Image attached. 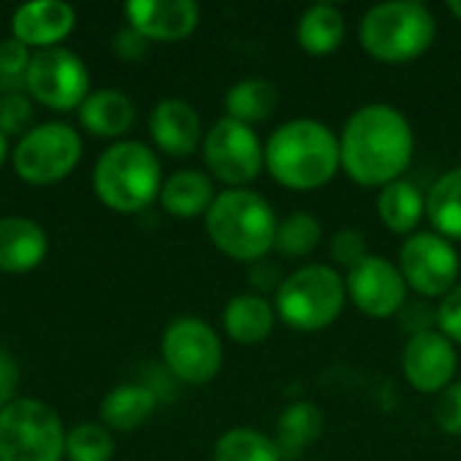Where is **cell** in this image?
Masks as SVG:
<instances>
[{"label":"cell","instance_id":"obj_1","mask_svg":"<svg viewBox=\"0 0 461 461\" xmlns=\"http://www.w3.org/2000/svg\"><path fill=\"white\" fill-rule=\"evenodd\" d=\"M340 170L359 186L384 189L402 178L416 154V135L408 116L389 103L357 108L340 135Z\"/></svg>","mask_w":461,"mask_h":461},{"label":"cell","instance_id":"obj_2","mask_svg":"<svg viewBox=\"0 0 461 461\" xmlns=\"http://www.w3.org/2000/svg\"><path fill=\"white\" fill-rule=\"evenodd\" d=\"M265 167L286 189H321L340 170V140L319 119L284 122L265 143Z\"/></svg>","mask_w":461,"mask_h":461},{"label":"cell","instance_id":"obj_3","mask_svg":"<svg viewBox=\"0 0 461 461\" xmlns=\"http://www.w3.org/2000/svg\"><path fill=\"white\" fill-rule=\"evenodd\" d=\"M211 243L235 262H262L273 251L278 219L254 189H224L205 213Z\"/></svg>","mask_w":461,"mask_h":461},{"label":"cell","instance_id":"obj_4","mask_svg":"<svg viewBox=\"0 0 461 461\" xmlns=\"http://www.w3.org/2000/svg\"><path fill=\"white\" fill-rule=\"evenodd\" d=\"M438 35L435 14L419 0H392L367 8L359 22L362 49L386 65L419 59Z\"/></svg>","mask_w":461,"mask_h":461},{"label":"cell","instance_id":"obj_5","mask_svg":"<svg viewBox=\"0 0 461 461\" xmlns=\"http://www.w3.org/2000/svg\"><path fill=\"white\" fill-rule=\"evenodd\" d=\"M95 194L119 213L146 211L162 192V165L140 140H119L105 149L92 173Z\"/></svg>","mask_w":461,"mask_h":461},{"label":"cell","instance_id":"obj_6","mask_svg":"<svg viewBox=\"0 0 461 461\" xmlns=\"http://www.w3.org/2000/svg\"><path fill=\"white\" fill-rule=\"evenodd\" d=\"M346 278L330 265H305L289 273L273 300L276 316L294 332H321L346 308Z\"/></svg>","mask_w":461,"mask_h":461},{"label":"cell","instance_id":"obj_7","mask_svg":"<svg viewBox=\"0 0 461 461\" xmlns=\"http://www.w3.org/2000/svg\"><path fill=\"white\" fill-rule=\"evenodd\" d=\"M65 429L41 400H14L0 411V461H62Z\"/></svg>","mask_w":461,"mask_h":461},{"label":"cell","instance_id":"obj_8","mask_svg":"<svg viewBox=\"0 0 461 461\" xmlns=\"http://www.w3.org/2000/svg\"><path fill=\"white\" fill-rule=\"evenodd\" d=\"M81 159V135L62 122H46L24 132L14 149V170L22 181L46 186L68 178Z\"/></svg>","mask_w":461,"mask_h":461},{"label":"cell","instance_id":"obj_9","mask_svg":"<svg viewBox=\"0 0 461 461\" xmlns=\"http://www.w3.org/2000/svg\"><path fill=\"white\" fill-rule=\"evenodd\" d=\"M162 362L178 381L203 386L219 375L224 348L208 321L197 316H178L162 332Z\"/></svg>","mask_w":461,"mask_h":461},{"label":"cell","instance_id":"obj_10","mask_svg":"<svg viewBox=\"0 0 461 461\" xmlns=\"http://www.w3.org/2000/svg\"><path fill=\"white\" fill-rule=\"evenodd\" d=\"M203 157L213 178L230 189H246L265 170V143L254 127L230 116L219 119L203 138Z\"/></svg>","mask_w":461,"mask_h":461},{"label":"cell","instance_id":"obj_11","mask_svg":"<svg viewBox=\"0 0 461 461\" xmlns=\"http://www.w3.org/2000/svg\"><path fill=\"white\" fill-rule=\"evenodd\" d=\"M397 267L411 292L427 300H443L459 284V251L438 232H413L400 249Z\"/></svg>","mask_w":461,"mask_h":461},{"label":"cell","instance_id":"obj_12","mask_svg":"<svg viewBox=\"0 0 461 461\" xmlns=\"http://www.w3.org/2000/svg\"><path fill=\"white\" fill-rule=\"evenodd\" d=\"M24 86L51 111H73L89 95V70L70 49H41L27 65Z\"/></svg>","mask_w":461,"mask_h":461},{"label":"cell","instance_id":"obj_13","mask_svg":"<svg viewBox=\"0 0 461 461\" xmlns=\"http://www.w3.org/2000/svg\"><path fill=\"white\" fill-rule=\"evenodd\" d=\"M348 300L370 319H392L408 303V284L397 267V262L367 254L359 265H354L346 276Z\"/></svg>","mask_w":461,"mask_h":461},{"label":"cell","instance_id":"obj_14","mask_svg":"<svg viewBox=\"0 0 461 461\" xmlns=\"http://www.w3.org/2000/svg\"><path fill=\"white\" fill-rule=\"evenodd\" d=\"M456 365H459L456 346L440 330L411 335L402 351L405 381L419 394H440L443 389H448L454 384Z\"/></svg>","mask_w":461,"mask_h":461},{"label":"cell","instance_id":"obj_15","mask_svg":"<svg viewBox=\"0 0 461 461\" xmlns=\"http://www.w3.org/2000/svg\"><path fill=\"white\" fill-rule=\"evenodd\" d=\"M130 27L146 41H181L194 32L200 5L194 0H132L124 5Z\"/></svg>","mask_w":461,"mask_h":461},{"label":"cell","instance_id":"obj_16","mask_svg":"<svg viewBox=\"0 0 461 461\" xmlns=\"http://www.w3.org/2000/svg\"><path fill=\"white\" fill-rule=\"evenodd\" d=\"M76 24V11L62 0H32L14 11L11 30L19 43L27 49H54L62 38L70 35Z\"/></svg>","mask_w":461,"mask_h":461},{"label":"cell","instance_id":"obj_17","mask_svg":"<svg viewBox=\"0 0 461 461\" xmlns=\"http://www.w3.org/2000/svg\"><path fill=\"white\" fill-rule=\"evenodd\" d=\"M154 143L170 157H189L203 140V122L197 111L181 97H165L149 116Z\"/></svg>","mask_w":461,"mask_h":461},{"label":"cell","instance_id":"obj_18","mask_svg":"<svg viewBox=\"0 0 461 461\" xmlns=\"http://www.w3.org/2000/svg\"><path fill=\"white\" fill-rule=\"evenodd\" d=\"M49 251L46 232L41 224L24 216L0 219V270L3 273H30Z\"/></svg>","mask_w":461,"mask_h":461},{"label":"cell","instance_id":"obj_19","mask_svg":"<svg viewBox=\"0 0 461 461\" xmlns=\"http://www.w3.org/2000/svg\"><path fill=\"white\" fill-rule=\"evenodd\" d=\"M276 308L273 303L259 294V292H246V294H235L224 313H221V321H224V332L240 343V346H259L265 343L273 330H276Z\"/></svg>","mask_w":461,"mask_h":461},{"label":"cell","instance_id":"obj_20","mask_svg":"<svg viewBox=\"0 0 461 461\" xmlns=\"http://www.w3.org/2000/svg\"><path fill=\"white\" fill-rule=\"evenodd\" d=\"M81 127L95 138H119L135 122V105L127 95L116 89H97L89 92L86 100L78 105Z\"/></svg>","mask_w":461,"mask_h":461},{"label":"cell","instance_id":"obj_21","mask_svg":"<svg viewBox=\"0 0 461 461\" xmlns=\"http://www.w3.org/2000/svg\"><path fill=\"white\" fill-rule=\"evenodd\" d=\"M324 432V413L308 400H297L284 408L276 424V446L284 461H297Z\"/></svg>","mask_w":461,"mask_h":461},{"label":"cell","instance_id":"obj_22","mask_svg":"<svg viewBox=\"0 0 461 461\" xmlns=\"http://www.w3.org/2000/svg\"><path fill=\"white\" fill-rule=\"evenodd\" d=\"M213 200H216L213 181L203 170H178L162 184V192H159L162 208L176 219L205 216Z\"/></svg>","mask_w":461,"mask_h":461},{"label":"cell","instance_id":"obj_23","mask_svg":"<svg viewBox=\"0 0 461 461\" xmlns=\"http://www.w3.org/2000/svg\"><path fill=\"white\" fill-rule=\"evenodd\" d=\"M375 208L389 232L411 238L413 232H419V224L427 216V194H421L416 184L400 178L378 192Z\"/></svg>","mask_w":461,"mask_h":461},{"label":"cell","instance_id":"obj_24","mask_svg":"<svg viewBox=\"0 0 461 461\" xmlns=\"http://www.w3.org/2000/svg\"><path fill=\"white\" fill-rule=\"evenodd\" d=\"M346 41V16L332 3H316L297 22V43L311 57H327Z\"/></svg>","mask_w":461,"mask_h":461},{"label":"cell","instance_id":"obj_25","mask_svg":"<svg viewBox=\"0 0 461 461\" xmlns=\"http://www.w3.org/2000/svg\"><path fill=\"white\" fill-rule=\"evenodd\" d=\"M154 408H157V397L149 386L124 384V386H116L105 394V400L100 405V416H103L108 429L132 432L143 421H149Z\"/></svg>","mask_w":461,"mask_h":461},{"label":"cell","instance_id":"obj_26","mask_svg":"<svg viewBox=\"0 0 461 461\" xmlns=\"http://www.w3.org/2000/svg\"><path fill=\"white\" fill-rule=\"evenodd\" d=\"M427 219L432 232L461 243V167L446 170L427 192Z\"/></svg>","mask_w":461,"mask_h":461},{"label":"cell","instance_id":"obj_27","mask_svg":"<svg viewBox=\"0 0 461 461\" xmlns=\"http://www.w3.org/2000/svg\"><path fill=\"white\" fill-rule=\"evenodd\" d=\"M227 116L243 124H259L267 122L278 108V89L267 78H240L230 86L224 97Z\"/></svg>","mask_w":461,"mask_h":461},{"label":"cell","instance_id":"obj_28","mask_svg":"<svg viewBox=\"0 0 461 461\" xmlns=\"http://www.w3.org/2000/svg\"><path fill=\"white\" fill-rule=\"evenodd\" d=\"M213 461H284L281 451L273 438H267L259 429L251 427H235L227 429L216 446Z\"/></svg>","mask_w":461,"mask_h":461},{"label":"cell","instance_id":"obj_29","mask_svg":"<svg viewBox=\"0 0 461 461\" xmlns=\"http://www.w3.org/2000/svg\"><path fill=\"white\" fill-rule=\"evenodd\" d=\"M321 238H324L321 221L313 213H308V211H294L284 221H278L273 249L281 257L303 259V257H308V254H313L319 249Z\"/></svg>","mask_w":461,"mask_h":461},{"label":"cell","instance_id":"obj_30","mask_svg":"<svg viewBox=\"0 0 461 461\" xmlns=\"http://www.w3.org/2000/svg\"><path fill=\"white\" fill-rule=\"evenodd\" d=\"M113 438L100 424H78L65 435V456L70 461H111Z\"/></svg>","mask_w":461,"mask_h":461},{"label":"cell","instance_id":"obj_31","mask_svg":"<svg viewBox=\"0 0 461 461\" xmlns=\"http://www.w3.org/2000/svg\"><path fill=\"white\" fill-rule=\"evenodd\" d=\"M367 238L362 230H354V227H343L332 235L330 240V257L343 265L346 270H351L354 265H359L365 257H367Z\"/></svg>","mask_w":461,"mask_h":461},{"label":"cell","instance_id":"obj_32","mask_svg":"<svg viewBox=\"0 0 461 461\" xmlns=\"http://www.w3.org/2000/svg\"><path fill=\"white\" fill-rule=\"evenodd\" d=\"M432 416H435V424L440 427L443 435L461 438V381H454L448 389H443L438 394Z\"/></svg>","mask_w":461,"mask_h":461},{"label":"cell","instance_id":"obj_33","mask_svg":"<svg viewBox=\"0 0 461 461\" xmlns=\"http://www.w3.org/2000/svg\"><path fill=\"white\" fill-rule=\"evenodd\" d=\"M30 122H32V105L27 97L16 92L0 97V132L3 135H19V132L24 135L32 130Z\"/></svg>","mask_w":461,"mask_h":461},{"label":"cell","instance_id":"obj_34","mask_svg":"<svg viewBox=\"0 0 461 461\" xmlns=\"http://www.w3.org/2000/svg\"><path fill=\"white\" fill-rule=\"evenodd\" d=\"M30 59H32V54L27 51L24 43H19L16 38L3 41L0 43V78L24 84V73H27Z\"/></svg>","mask_w":461,"mask_h":461},{"label":"cell","instance_id":"obj_35","mask_svg":"<svg viewBox=\"0 0 461 461\" xmlns=\"http://www.w3.org/2000/svg\"><path fill=\"white\" fill-rule=\"evenodd\" d=\"M438 330L454 346H461V281L438 305Z\"/></svg>","mask_w":461,"mask_h":461},{"label":"cell","instance_id":"obj_36","mask_svg":"<svg viewBox=\"0 0 461 461\" xmlns=\"http://www.w3.org/2000/svg\"><path fill=\"white\" fill-rule=\"evenodd\" d=\"M19 384V367L8 351L0 348V411L14 402V389Z\"/></svg>","mask_w":461,"mask_h":461},{"label":"cell","instance_id":"obj_37","mask_svg":"<svg viewBox=\"0 0 461 461\" xmlns=\"http://www.w3.org/2000/svg\"><path fill=\"white\" fill-rule=\"evenodd\" d=\"M113 49H116V54H119L122 59H140V57L146 54V49H149V41H146L138 30L127 27V30H122V32L116 35Z\"/></svg>","mask_w":461,"mask_h":461},{"label":"cell","instance_id":"obj_38","mask_svg":"<svg viewBox=\"0 0 461 461\" xmlns=\"http://www.w3.org/2000/svg\"><path fill=\"white\" fill-rule=\"evenodd\" d=\"M257 267H254V273H251V281H254V286L259 289V294L262 292H278V286H281V281L286 278V276H281V270L276 267V265H267V270H265V259L262 262H254Z\"/></svg>","mask_w":461,"mask_h":461},{"label":"cell","instance_id":"obj_39","mask_svg":"<svg viewBox=\"0 0 461 461\" xmlns=\"http://www.w3.org/2000/svg\"><path fill=\"white\" fill-rule=\"evenodd\" d=\"M448 11H451L454 19H459L461 22V0H451V3H448Z\"/></svg>","mask_w":461,"mask_h":461},{"label":"cell","instance_id":"obj_40","mask_svg":"<svg viewBox=\"0 0 461 461\" xmlns=\"http://www.w3.org/2000/svg\"><path fill=\"white\" fill-rule=\"evenodd\" d=\"M5 154H8V138L0 132V165L5 162Z\"/></svg>","mask_w":461,"mask_h":461}]
</instances>
